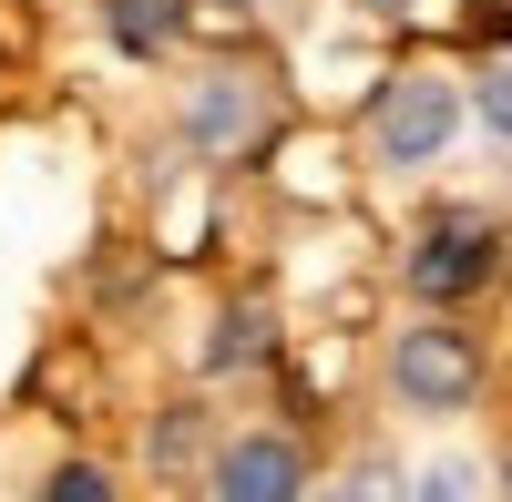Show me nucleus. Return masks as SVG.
<instances>
[{"mask_svg":"<svg viewBox=\"0 0 512 502\" xmlns=\"http://www.w3.org/2000/svg\"><path fill=\"white\" fill-rule=\"evenodd\" d=\"M216 410H205V390H185V400H164L154 410V431H144V472L154 482H205V462H216Z\"/></svg>","mask_w":512,"mask_h":502,"instance_id":"6e6552de","label":"nucleus"},{"mask_svg":"<svg viewBox=\"0 0 512 502\" xmlns=\"http://www.w3.org/2000/svg\"><path fill=\"white\" fill-rule=\"evenodd\" d=\"M277 359H287V328H277V308H267V298H226V308H216V328H205V349H195L205 380H267Z\"/></svg>","mask_w":512,"mask_h":502,"instance_id":"0eeeda50","label":"nucleus"},{"mask_svg":"<svg viewBox=\"0 0 512 502\" xmlns=\"http://www.w3.org/2000/svg\"><path fill=\"white\" fill-rule=\"evenodd\" d=\"M287 113H297V93H287V62L267 41H216V52L185 62V82H175V154L216 164V175H246V164L287 134Z\"/></svg>","mask_w":512,"mask_h":502,"instance_id":"f257e3e1","label":"nucleus"},{"mask_svg":"<svg viewBox=\"0 0 512 502\" xmlns=\"http://www.w3.org/2000/svg\"><path fill=\"white\" fill-rule=\"evenodd\" d=\"M195 21H205V0H93V41H103L113 62H134V72L185 62Z\"/></svg>","mask_w":512,"mask_h":502,"instance_id":"423d86ee","label":"nucleus"},{"mask_svg":"<svg viewBox=\"0 0 512 502\" xmlns=\"http://www.w3.org/2000/svg\"><path fill=\"white\" fill-rule=\"evenodd\" d=\"M308 502H410V472L390 462V451H349L338 472H318Z\"/></svg>","mask_w":512,"mask_h":502,"instance_id":"1a4fd4ad","label":"nucleus"},{"mask_svg":"<svg viewBox=\"0 0 512 502\" xmlns=\"http://www.w3.org/2000/svg\"><path fill=\"white\" fill-rule=\"evenodd\" d=\"M31 502H134V492H123V472H113V462H93V451H62V462L41 472V492H31Z\"/></svg>","mask_w":512,"mask_h":502,"instance_id":"9b49d317","label":"nucleus"},{"mask_svg":"<svg viewBox=\"0 0 512 502\" xmlns=\"http://www.w3.org/2000/svg\"><path fill=\"white\" fill-rule=\"evenodd\" d=\"M502 277H512V216H502L492 195H431L400 226V298L410 308L472 318Z\"/></svg>","mask_w":512,"mask_h":502,"instance_id":"7ed1b4c3","label":"nucleus"},{"mask_svg":"<svg viewBox=\"0 0 512 502\" xmlns=\"http://www.w3.org/2000/svg\"><path fill=\"white\" fill-rule=\"evenodd\" d=\"M308 492H318V451H308V431H287V421L226 431L216 462H205V502H308Z\"/></svg>","mask_w":512,"mask_h":502,"instance_id":"39448f33","label":"nucleus"},{"mask_svg":"<svg viewBox=\"0 0 512 502\" xmlns=\"http://www.w3.org/2000/svg\"><path fill=\"white\" fill-rule=\"evenodd\" d=\"M349 11H359V21H420L431 0H349Z\"/></svg>","mask_w":512,"mask_h":502,"instance_id":"ddd939ff","label":"nucleus"},{"mask_svg":"<svg viewBox=\"0 0 512 502\" xmlns=\"http://www.w3.org/2000/svg\"><path fill=\"white\" fill-rule=\"evenodd\" d=\"M461 93H472V134H492L512 154V52H472L461 62Z\"/></svg>","mask_w":512,"mask_h":502,"instance_id":"9d476101","label":"nucleus"},{"mask_svg":"<svg viewBox=\"0 0 512 502\" xmlns=\"http://www.w3.org/2000/svg\"><path fill=\"white\" fill-rule=\"evenodd\" d=\"M205 11H226V21H267L277 0H205Z\"/></svg>","mask_w":512,"mask_h":502,"instance_id":"4468645a","label":"nucleus"},{"mask_svg":"<svg viewBox=\"0 0 512 502\" xmlns=\"http://www.w3.org/2000/svg\"><path fill=\"white\" fill-rule=\"evenodd\" d=\"M482 462H461V451H441V462H420L410 472V502H482Z\"/></svg>","mask_w":512,"mask_h":502,"instance_id":"f8f14e48","label":"nucleus"},{"mask_svg":"<svg viewBox=\"0 0 512 502\" xmlns=\"http://www.w3.org/2000/svg\"><path fill=\"white\" fill-rule=\"evenodd\" d=\"M379 390H390L400 421H472V410L492 400V339L472 318H441V308H410L390 328V349H379Z\"/></svg>","mask_w":512,"mask_h":502,"instance_id":"20e7f679","label":"nucleus"},{"mask_svg":"<svg viewBox=\"0 0 512 502\" xmlns=\"http://www.w3.org/2000/svg\"><path fill=\"white\" fill-rule=\"evenodd\" d=\"M492 482H502V502H512V441H502V451H492Z\"/></svg>","mask_w":512,"mask_h":502,"instance_id":"2eb2a0df","label":"nucleus"},{"mask_svg":"<svg viewBox=\"0 0 512 502\" xmlns=\"http://www.w3.org/2000/svg\"><path fill=\"white\" fill-rule=\"evenodd\" d=\"M461 134H472V93H461V62L451 52H400L359 93V164L390 175V185L441 175Z\"/></svg>","mask_w":512,"mask_h":502,"instance_id":"f03ea898","label":"nucleus"}]
</instances>
